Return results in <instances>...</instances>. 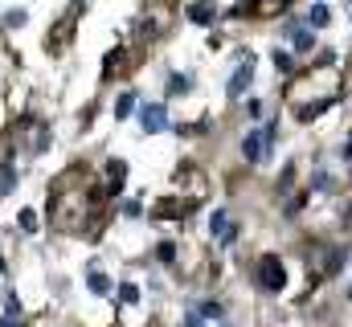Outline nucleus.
<instances>
[{
	"instance_id": "obj_1",
	"label": "nucleus",
	"mask_w": 352,
	"mask_h": 327,
	"mask_svg": "<svg viewBox=\"0 0 352 327\" xmlns=\"http://www.w3.org/2000/svg\"><path fill=\"white\" fill-rule=\"evenodd\" d=\"M254 282H258L263 291H270V295L283 291V286H287V266H283L278 258H263V262L254 266Z\"/></svg>"
},
{
	"instance_id": "obj_2",
	"label": "nucleus",
	"mask_w": 352,
	"mask_h": 327,
	"mask_svg": "<svg viewBox=\"0 0 352 327\" xmlns=\"http://www.w3.org/2000/svg\"><path fill=\"white\" fill-rule=\"evenodd\" d=\"M270 144H274V127H263V131H250L246 139H242V156L250 164H263L266 152H270Z\"/></svg>"
},
{
	"instance_id": "obj_3",
	"label": "nucleus",
	"mask_w": 352,
	"mask_h": 327,
	"mask_svg": "<svg viewBox=\"0 0 352 327\" xmlns=\"http://www.w3.org/2000/svg\"><path fill=\"white\" fill-rule=\"evenodd\" d=\"M140 123H144V131H164V127H168V111H164V102H148V106L140 111Z\"/></svg>"
},
{
	"instance_id": "obj_4",
	"label": "nucleus",
	"mask_w": 352,
	"mask_h": 327,
	"mask_svg": "<svg viewBox=\"0 0 352 327\" xmlns=\"http://www.w3.org/2000/svg\"><path fill=\"white\" fill-rule=\"evenodd\" d=\"M250 78H254V66H250V62H246V66H238V74H234V78H230V86H226V90H230V94H234V98H238V94H242V90H246V86H250Z\"/></svg>"
},
{
	"instance_id": "obj_5",
	"label": "nucleus",
	"mask_w": 352,
	"mask_h": 327,
	"mask_svg": "<svg viewBox=\"0 0 352 327\" xmlns=\"http://www.w3.org/2000/svg\"><path fill=\"white\" fill-rule=\"evenodd\" d=\"M217 16V8L209 4V0H197V4H188V21H197V25H209Z\"/></svg>"
},
{
	"instance_id": "obj_6",
	"label": "nucleus",
	"mask_w": 352,
	"mask_h": 327,
	"mask_svg": "<svg viewBox=\"0 0 352 327\" xmlns=\"http://www.w3.org/2000/svg\"><path fill=\"white\" fill-rule=\"evenodd\" d=\"M291 41H295V49H303V54H307V49L316 45V33H311V29H295V33H291Z\"/></svg>"
},
{
	"instance_id": "obj_7",
	"label": "nucleus",
	"mask_w": 352,
	"mask_h": 327,
	"mask_svg": "<svg viewBox=\"0 0 352 327\" xmlns=\"http://www.w3.org/2000/svg\"><path fill=\"white\" fill-rule=\"evenodd\" d=\"M87 282H90V291H94V295H107V291H111V278H107V274H98V270H90Z\"/></svg>"
},
{
	"instance_id": "obj_8",
	"label": "nucleus",
	"mask_w": 352,
	"mask_h": 327,
	"mask_svg": "<svg viewBox=\"0 0 352 327\" xmlns=\"http://www.w3.org/2000/svg\"><path fill=\"white\" fill-rule=\"evenodd\" d=\"M131 111H135V94H119V102H115V115H119V119H127Z\"/></svg>"
},
{
	"instance_id": "obj_9",
	"label": "nucleus",
	"mask_w": 352,
	"mask_h": 327,
	"mask_svg": "<svg viewBox=\"0 0 352 327\" xmlns=\"http://www.w3.org/2000/svg\"><path fill=\"white\" fill-rule=\"evenodd\" d=\"M328 21H332L328 4H316V8H311V25H328Z\"/></svg>"
},
{
	"instance_id": "obj_10",
	"label": "nucleus",
	"mask_w": 352,
	"mask_h": 327,
	"mask_svg": "<svg viewBox=\"0 0 352 327\" xmlns=\"http://www.w3.org/2000/svg\"><path fill=\"white\" fill-rule=\"evenodd\" d=\"M274 66H278L283 74H291V70H295V62H291V54H283V49L274 54Z\"/></svg>"
},
{
	"instance_id": "obj_11",
	"label": "nucleus",
	"mask_w": 352,
	"mask_h": 327,
	"mask_svg": "<svg viewBox=\"0 0 352 327\" xmlns=\"http://www.w3.org/2000/svg\"><path fill=\"white\" fill-rule=\"evenodd\" d=\"M168 90H173V94H180V90H188V78H180V74H176V78H168Z\"/></svg>"
},
{
	"instance_id": "obj_12",
	"label": "nucleus",
	"mask_w": 352,
	"mask_h": 327,
	"mask_svg": "<svg viewBox=\"0 0 352 327\" xmlns=\"http://www.w3.org/2000/svg\"><path fill=\"white\" fill-rule=\"evenodd\" d=\"M246 115H250V119H258V115H263V102H258V98H250V102H246Z\"/></svg>"
},
{
	"instance_id": "obj_13",
	"label": "nucleus",
	"mask_w": 352,
	"mask_h": 327,
	"mask_svg": "<svg viewBox=\"0 0 352 327\" xmlns=\"http://www.w3.org/2000/svg\"><path fill=\"white\" fill-rule=\"evenodd\" d=\"M21 225H25V229H33V225H37V213H33V209H25V213H21Z\"/></svg>"
},
{
	"instance_id": "obj_14",
	"label": "nucleus",
	"mask_w": 352,
	"mask_h": 327,
	"mask_svg": "<svg viewBox=\"0 0 352 327\" xmlns=\"http://www.w3.org/2000/svg\"><path fill=\"white\" fill-rule=\"evenodd\" d=\"M278 4H291V0H263V4H258V12H274Z\"/></svg>"
},
{
	"instance_id": "obj_15",
	"label": "nucleus",
	"mask_w": 352,
	"mask_h": 327,
	"mask_svg": "<svg viewBox=\"0 0 352 327\" xmlns=\"http://www.w3.org/2000/svg\"><path fill=\"white\" fill-rule=\"evenodd\" d=\"M160 258H164V262H173V258H176V245L164 242V245H160Z\"/></svg>"
},
{
	"instance_id": "obj_16",
	"label": "nucleus",
	"mask_w": 352,
	"mask_h": 327,
	"mask_svg": "<svg viewBox=\"0 0 352 327\" xmlns=\"http://www.w3.org/2000/svg\"><path fill=\"white\" fill-rule=\"evenodd\" d=\"M119 295H123V299H127V303H135V299H140V291H135V286H131V282H127V286H123V291H119Z\"/></svg>"
},
{
	"instance_id": "obj_17",
	"label": "nucleus",
	"mask_w": 352,
	"mask_h": 327,
	"mask_svg": "<svg viewBox=\"0 0 352 327\" xmlns=\"http://www.w3.org/2000/svg\"><path fill=\"white\" fill-rule=\"evenodd\" d=\"M0 327H16V324H12V319H0Z\"/></svg>"
},
{
	"instance_id": "obj_18",
	"label": "nucleus",
	"mask_w": 352,
	"mask_h": 327,
	"mask_svg": "<svg viewBox=\"0 0 352 327\" xmlns=\"http://www.w3.org/2000/svg\"><path fill=\"white\" fill-rule=\"evenodd\" d=\"M188 327H205V324H201V319H188Z\"/></svg>"
},
{
	"instance_id": "obj_19",
	"label": "nucleus",
	"mask_w": 352,
	"mask_h": 327,
	"mask_svg": "<svg viewBox=\"0 0 352 327\" xmlns=\"http://www.w3.org/2000/svg\"><path fill=\"white\" fill-rule=\"evenodd\" d=\"M344 156H349V160H352V139H349V148H344Z\"/></svg>"
},
{
	"instance_id": "obj_20",
	"label": "nucleus",
	"mask_w": 352,
	"mask_h": 327,
	"mask_svg": "<svg viewBox=\"0 0 352 327\" xmlns=\"http://www.w3.org/2000/svg\"><path fill=\"white\" fill-rule=\"evenodd\" d=\"M0 274H4V258H0Z\"/></svg>"
}]
</instances>
